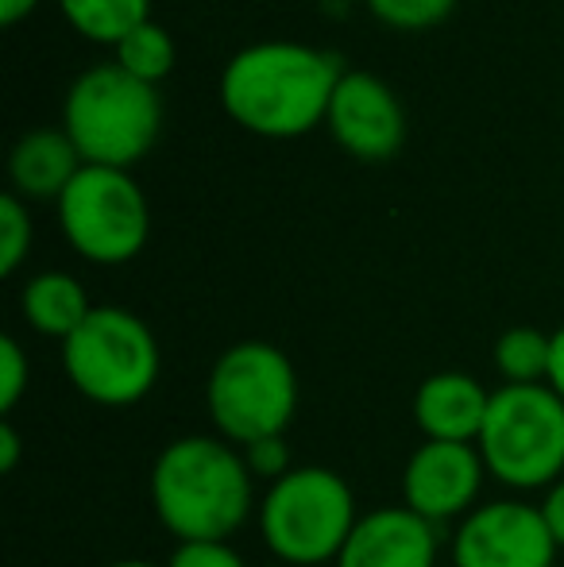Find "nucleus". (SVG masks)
Returning a JSON list of instances; mask_svg holds the SVG:
<instances>
[{"instance_id":"obj_1","label":"nucleus","mask_w":564,"mask_h":567,"mask_svg":"<svg viewBox=\"0 0 564 567\" xmlns=\"http://www.w3.org/2000/svg\"><path fill=\"white\" fill-rule=\"evenodd\" d=\"M340 78L345 70L329 51L301 43H252L225 66L221 101L248 132L290 140L329 116Z\"/></svg>"},{"instance_id":"obj_2","label":"nucleus","mask_w":564,"mask_h":567,"mask_svg":"<svg viewBox=\"0 0 564 567\" xmlns=\"http://www.w3.org/2000/svg\"><path fill=\"white\" fill-rule=\"evenodd\" d=\"M252 478L244 452L228 441L182 436L151 467V502L178 545L228 540L252 514Z\"/></svg>"},{"instance_id":"obj_3","label":"nucleus","mask_w":564,"mask_h":567,"mask_svg":"<svg viewBox=\"0 0 564 567\" xmlns=\"http://www.w3.org/2000/svg\"><path fill=\"white\" fill-rule=\"evenodd\" d=\"M158 116L163 105L155 85L132 78L121 62H105L90 66L70 85L62 132L70 135L82 163L129 171L155 147Z\"/></svg>"},{"instance_id":"obj_4","label":"nucleus","mask_w":564,"mask_h":567,"mask_svg":"<svg viewBox=\"0 0 564 567\" xmlns=\"http://www.w3.org/2000/svg\"><path fill=\"white\" fill-rule=\"evenodd\" d=\"M205 405L228 444L248 449L267 436H283L298 410V379L290 359L264 340L233 343L213 363Z\"/></svg>"},{"instance_id":"obj_5","label":"nucleus","mask_w":564,"mask_h":567,"mask_svg":"<svg viewBox=\"0 0 564 567\" xmlns=\"http://www.w3.org/2000/svg\"><path fill=\"white\" fill-rule=\"evenodd\" d=\"M348 483L329 467H294L259 502V533L279 560L314 567L340 556L356 529Z\"/></svg>"},{"instance_id":"obj_6","label":"nucleus","mask_w":564,"mask_h":567,"mask_svg":"<svg viewBox=\"0 0 564 567\" xmlns=\"http://www.w3.org/2000/svg\"><path fill=\"white\" fill-rule=\"evenodd\" d=\"M483 467L506 486H553L564 471V402L545 382L499 386L475 441Z\"/></svg>"},{"instance_id":"obj_7","label":"nucleus","mask_w":564,"mask_h":567,"mask_svg":"<svg viewBox=\"0 0 564 567\" xmlns=\"http://www.w3.org/2000/svg\"><path fill=\"white\" fill-rule=\"evenodd\" d=\"M62 363L78 390L98 405H132L158 379L155 332L121 306H93L82 329L62 340Z\"/></svg>"},{"instance_id":"obj_8","label":"nucleus","mask_w":564,"mask_h":567,"mask_svg":"<svg viewBox=\"0 0 564 567\" xmlns=\"http://www.w3.org/2000/svg\"><path fill=\"white\" fill-rule=\"evenodd\" d=\"M59 225L78 255L90 262H129L147 244V202L129 171L90 166L74 174L59 197Z\"/></svg>"},{"instance_id":"obj_9","label":"nucleus","mask_w":564,"mask_h":567,"mask_svg":"<svg viewBox=\"0 0 564 567\" xmlns=\"http://www.w3.org/2000/svg\"><path fill=\"white\" fill-rule=\"evenodd\" d=\"M557 540L542 509L526 502H488L464 514L452 537L457 567H553Z\"/></svg>"},{"instance_id":"obj_10","label":"nucleus","mask_w":564,"mask_h":567,"mask_svg":"<svg viewBox=\"0 0 564 567\" xmlns=\"http://www.w3.org/2000/svg\"><path fill=\"white\" fill-rule=\"evenodd\" d=\"M325 124L348 155L368 158V163L399 155L407 140V116H402L394 90L383 78L363 74V70H348L337 82Z\"/></svg>"},{"instance_id":"obj_11","label":"nucleus","mask_w":564,"mask_h":567,"mask_svg":"<svg viewBox=\"0 0 564 567\" xmlns=\"http://www.w3.org/2000/svg\"><path fill=\"white\" fill-rule=\"evenodd\" d=\"M483 455L472 444L425 441L402 471V498L425 522L472 514V502L483 486Z\"/></svg>"},{"instance_id":"obj_12","label":"nucleus","mask_w":564,"mask_h":567,"mask_svg":"<svg viewBox=\"0 0 564 567\" xmlns=\"http://www.w3.org/2000/svg\"><path fill=\"white\" fill-rule=\"evenodd\" d=\"M433 522L418 517L410 506H387L356 522L337 567H433Z\"/></svg>"},{"instance_id":"obj_13","label":"nucleus","mask_w":564,"mask_h":567,"mask_svg":"<svg viewBox=\"0 0 564 567\" xmlns=\"http://www.w3.org/2000/svg\"><path fill=\"white\" fill-rule=\"evenodd\" d=\"M491 390H483L472 374L441 371L429 374L414 394V417L425 441L472 444L480 441L483 421H488Z\"/></svg>"},{"instance_id":"obj_14","label":"nucleus","mask_w":564,"mask_h":567,"mask_svg":"<svg viewBox=\"0 0 564 567\" xmlns=\"http://www.w3.org/2000/svg\"><path fill=\"white\" fill-rule=\"evenodd\" d=\"M82 166L85 163L70 143V135L51 132V127L28 132L8 158V174H12V186L20 197H62V189L74 182Z\"/></svg>"},{"instance_id":"obj_15","label":"nucleus","mask_w":564,"mask_h":567,"mask_svg":"<svg viewBox=\"0 0 564 567\" xmlns=\"http://www.w3.org/2000/svg\"><path fill=\"white\" fill-rule=\"evenodd\" d=\"M20 306L31 329L43 332V337H59V340L74 337L85 317L93 313L82 282L62 275V270H47V275L31 278L20 293Z\"/></svg>"},{"instance_id":"obj_16","label":"nucleus","mask_w":564,"mask_h":567,"mask_svg":"<svg viewBox=\"0 0 564 567\" xmlns=\"http://www.w3.org/2000/svg\"><path fill=\"white\" fill-rule=\"evenodd\" d=\"M62 16L93 43H121L151 20V0H59Z\"/></svg>"},{"instance_id":"obj_17","label":"nucleus","mask_w":564,"mask_h":567,"mask_svg":"<svg viewBox=\"0 0 564 567\" xmlns=\"http://www.w3.org/2000/svg\"><path fill=\"white\" fill-rule=\"evenodd\" d=\"M550 351L553 337L537 329H506L495 343V367L506 379V386H534V382L550 379Z\"/></svg>"},{"instance_id":"obj_18","label":"nucleus","mask_w":564,"mask_h":567,"mask_svg":"<svg viewBox=\"0 0 564 567\" xmlns=\"http://www.w3.org/2000/svg\"><path fill=\"white\" fill-rule=\"evenodd\" d=\"M116 62H121V66L129 70L132 78L155 85L158 78L171 74L174 43H171V35H166V31L158 28L155 20H147V23H140L136 31H129V35L116 43Z\"/></svg>"},{"instance_id":"obj_19","label":"nucleus","mask_w":564,"mask_h":567,"mask_svg":"<svg viewBox=\"0 0 564 567\" xmlns=\"http://www.w3.org/2000/svg\"><path fill=\"white\" fill-rule=\"evenodd\" d=\"M31 251V213L23 209L20 194L0 197V275H12Z\"/></svg>"},{"instance_id":"obj_20","label":"nucleus","mask_w":564,"mask_h":567,"mask_svg":"<svg viewBox=\"0 0 564 567\" xmlns=\"http://www.w3.org/2000/svg\"><path fill=\"white\" fill-rule=\"evenodd\" d=\"M368 8L399 31H425L441 23L457 8V0H368Z\"/></svg>"},{"instance_id":"obj_21","label":"nucleus","mask_w":564,"mask_h":567,"mask_svg":"<svg viewBox=\"0 0 564 567\" xmlns=\"http://www.w3.org/2000/svg\"><path fill=\"white\" fill-rule=\"evenodd\" d=\"M28 390V355L12 337L0 340V410L12 413Z\"/></svg>"},{"instance_id":"obj_22","label":"nucleus","mask_w":564,"mask_h":567,"mask_svg":"<svg viewBox=\"0 0 564 567\" xmlns=\"http://www.w3.org/2000/svg\"><path fill=\"white\" fill-rule=\"evenodd\" d=\"M166 567H248L228 540H189L178 545Z\"/></svg>"},{"instance_id":"obj_23","label":"nucleus","mask_w":564,"mask_h":567,"mask_svg":"<svg viewBox=\"0 0 564 567\" xmlns=\"http://www.w3.org/2000/svg\"><path fill=\"white\" fill-rule=\"evenodd\" d=\"M244 460H248V471L259 478H271V483H279L290 467V449H286L283 436H267V441H256L244 449Z\"/></svg>"},{"instance_id":"obj_24","label":"nucleus","mask_w":564,"mask_h":567,"mask_svg":"<svg viewBox=\"0 0 564 567\" xmlns=\"http://www.w3.org/2000/svg\"><path fill=\"white\" fill-rule=\"evenodd\" d=\"M537 509H542V517H545V525H550L557 548H564V478H557V483L550 486V494H545V502Z\"/></svg>"},{"instance_id":"obj_25","label":"nucleus","mask_w":564,"mask_h":567,"mask_svg":"<svg viewBox=\"0 0 564 567\" xmlns=\"http://www.w3.org/2000/svg\"><path fill=\"white\" fill-rule=\"evenodd\" d=\"M545 386L557 390V398L564 402V329L553 332V351H550V379Z\"/></svg>"},{"instance_id":"obj_26","label":"nucleus","mask_w":564,"mask_h":567,"mask_svg":"<svg viewBox=\"0 0 564 567\" xmlns=\"http://www.w3.org/2000/svg\"><path fill=\"white\" fill-rule=\"evenodd\" d=\"M16 463H20V433H16L12 425H0V471H16Z\"/></svg>"},{"instance_id":"obj_27","label":"nucleus","mask_w":564,"mask_h":567,"mask_svg":"<svg viewBox=\"0 0 564 567\" xmlns=\"http://www.w3.org/2000/svg\"><path fill=\"white\" fill-rule=\"evenodd\" d=\"M35 4H39V0H0V20L12 28V23H20Z\"/></svg>"},{"instance_id":"obj_28","label":"nucleus","mask_w":564,"mask_h":567,"mask_svg":"<svg viewBox=\"0 0 564 567\" xmlns=\"http://www.w3.org/2000/svg\"><path fill=\"white\" fill-rule=\"evenodd\" d=\"M109 567H155V564H147V560H121V564H109Z\"/></svg>"}]
</instances>
